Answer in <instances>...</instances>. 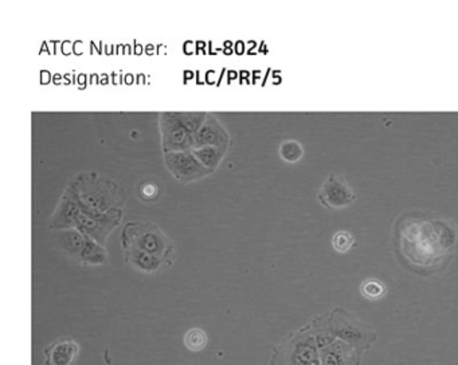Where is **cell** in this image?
I'll use <instances>...</instances> for the list:
<instances>
[{
    "label": "cell",
    "instance_id": "obj_3",
    "mask_svg": "<svg viewBox=\"0 0 458 365\" xmlns=\"http://www.w3.org/2000/svg\"><path fill=\"white\" fill-rule=\"evenodd\" d=\"M122 247H136L143 252H150L156 257L170 258L174 247L170 239L167 238L166 234L150 221H131L127 223L121 231Z\"/></svg>",
    "mask_w": 458,
    "mask_h": 365
},
{
    "label": "cell",
    "instance_id": "obj_16",
    "mask_svg": "<svg viewBox=\"0 0 458 365\" xmlns=\"http://www.w3.org/2000/svg\"><path fill=\"white\" fill-rule=\"evenodd\" d=\"M108 260L109 254L106 252L105 246L97 244V242L93 241L92 238L88 237L87 246L83 249L78 262L82 263V265L97 266L105 265Z\"/></svg>",
    "mask_w": 458,
    "mask_h": 365
},
{
    "label": "cell",
    "instance_id": "obj_17",
    "mask_svg": "<svg viewBox=\"0 0 458 365\" xmlns=\"http://www.w3.org/2000/svg\"><path fill=\"white\" fill-rule=\"evenodd\" d=\"M226 152L228 151L218 147H202L192 150L195 158L212 172H215V169L221 166V161L225 158Z\"/></svg>",
    "mask_w": 458,
    "mask_h": 365
},
{
    "label": "cell",
    "instance_id": "obj_1",
    "mask_svg": "<svg viewBox=\"0 0 458 365\" xmlns=\"http://www.w3.org/2000/svg\"><path fill=\"white\" fill-rule=\"evenodd\" d=\"M400 257L416 268L441 266L458 247V226L447 219L400 216L395 227Z\"/></svg>",
    "mask_w": 458,
    "mask_h": 365
},
{
    "label": "cell",
    "instance_id": "obj_8",
    "mask_svg": "<svg viewBox=\"0 0 458 365\" xmlns=\"http://www.w3.org/2000/svg\"><path fill=\"white\" fill-rule=\"evenodd\" d=\"M317 199L330 210H342L355 202L356 195L343 175L330 174L322 182Z\"/></svg>",
    "mask_w": 458,
    "mask_h": 365
},
{
    "label": "cell",
    "instance_id": "obj_11",
    "mask_svg": "<svg viewBox=\"0 0 458 365\" xmlns=\"http://www.w3.org/2000/svg\"><path fill=\"white\" fill-rule=\"evenodd\" d=\"M230 136L218 117L208 114L199 132L195 136V148L218 147L229 150ZM194 148V150H195Z\"/></svg>",
    "mask_w": 458,
    "mask_h": 365
},
{
    "label": "cell",
    "instance_id": "obj_13",
    "mask_svg": "<svg viewBox=\"0 0 458 365\" xmlns=\"http://www.w3.org/2000/svg\"><path fill=\"white\" fill-rule=\"evenodd\" d=\"M80 346L72 338H61L45 349V365H74Z\"/></svg>",
    "mask_w": 458,
    "mask_h": 365
},
{
    "label": "cell",
    "instance_id": "obj_15",
    "mask_svg": "<svg viewBox=\"0 0 458 365\" xmlns=\"http://www.w3.org/2000/svg\"><path fill=\"white\" fill-rule=\"evenodd\" d=\"M124 257L125 262L144 273H155L164 263L163 258L156 257V255L143 252L136 247H125Z\"/></svg>",
    "mask_w": 458,
    "mask_h": 365
},
{
    "label": "cell",
    "instance_id": "obj_20",
    "mask_svg": "<svg viewBox=\"0 0 458 365\" xmlns=\"http://www.w3.org/2000/svg\"><path fill=\"white\" fill-rule=\"evenodd\" d=\"M184 344L192 352H200L207 346V335L199 328H192L184 336Z\"/></svg>",
    "mask_w": 458,
    "mask_h": 365
},
{
    "label": "cell",
    "instance_id": "obj_6",
    "mask_svg": "<svg viewBox=\"0 0 458 365\" xmlns=\"http://www.w3.org/2000/svg\"><path fill=\"white\" fill-rule=\"evenodd\" d=\"M159 127H160L161 148L164 153L194 150L195 136L179 121L175 112L161 113Z\"/></svg>",
    "mask_w": 458,
    "mask_h": 365
},
{
    "label": "cell",
    "instance_id": "obj_4",
    "mask_svg": "<svg viewBox=\"0 0 458 365\" xmlns=\"http://www.w3.org/2000/svg\"><path fill=\"white\" fill-rule=\"evenodd\" d=\"M81 208L82 211H81L75 229L97 244L105 246L106 239L111 236L112 231L121 223L122 210L98 213V211L89 210V208Z\"/></svg>",
    "mask_w": 458,
    "mask_h": 365
},
{
    "label": "cell",
    "instance_id": "obj_7",
    "mask_svg": "<svg viewBox=\"0 0 458 365\" xmlns=\"http://www.w3.org/2000/svg\"><path fill=\"white\" fill-rule=\"evenodd\" d=\"M164 164L171 175L183 184L203 179L213 174L195 158L192 151L164 153Z\"/></svg>",
    "mask_w": 458,
    "mask_h": 365
},
{
    "label": "cell",
    "instance_id": "obj_19",
    "mask_svg": "<svg viewBox=\"0 0 458 365\" xmlns=\"http://www.w3.org/2000/svg\"><path fill=\"white\" fill-rule=\"evenodd\" d=\"M361 293L364 299L376 301V299L386 296L387 288L384 283H381V281L375 280V278H369V280H366L361 283Z\"/></svg>",
    "mask_w": 458,
    "mask_h": 365
},
{
    "label": "cell",
    "instance_id": "obj_22",
    "mask_svg": "<svg viewBox=\"0 0 458 365\" xmlns=\"http://www.w3.org/2000/svg\"><path fill=\"white\" fill-rule=\"evenodd\" d=\"M159 195V187L156 186L155 182H145L140 189V197L144 200L155 199Z\"/></svg>",
    "mask_w": 458,
    "mask_h": 365
},
{
    "label": "cell",
    "instance_id": "obj_18",
    "mask_svg": "<svg viewBox=\"0 0 458 365\" xmlns=\"http://www.w3.org/2000/svg\"><path fill=\"white\" fill-rule=\"evenodd\" d=\"M281 159L286 163H298L304 156V148L300 143L296 140H286L280 145Z\"/></svg>",
    "mask_w": 458,
    "mask_h": 365
},
{
    "label": "cell",
    "instance_id": "obj_12",
    "mask_svg": "<svg viewBox=\"0 0 458 365\" xmlns=\"http://www.w3.org/2000/svg\"><path fill=\"white\" fill-rule=\"evenodd\" d=\"M320 348L322 365H358L355 351L350 344L342 340H333L328 343L325 338H317Z\"/></svg>",
    "mask_w": 458,
    "mask_h": 365
},
{
    "label": "cell",
    "instance_id": "obj_5",
    "mask_svg": "<svg viewBox=\"0 0 458 365\" xmlns=\"http://www.w3.org/2000/svg\"><path fill=\"white\" fill-rule=\"evenodd\" d=\"M324 325L332 335L338 336L339 340L350 344L351 346H372L369 340V330L363 327L361 322L348 315L345 310L335 309L330 315H325Z\"/></svg>",
    "mask_w": 458,
    "mask_h": 365
},
{
    "label": "cell",
    "instance_id": "obj_2",
    "mask_svg": "<svg viewBox=\"0 0 458 365\" xmlns=\"http://www.w3.org/2000/svg\"><path fill=\"white\" fill-rule=\"evenodd\" d=\"M74 192L81 207L109 213L122 210L127 202V191L116 180L97 172H80L67 182Z\"/></svg>",
    "mask_w": 458,
    "mask_h": 365
},
{
    "label": "cell",
    "instance_id": "obj_21",
    "mask_svg": "<svg viewBox=\"0 0 458 365\" xmlns=\"http://www.w3.org/2000/svg\"><path fill=\"white\" fill-rule=\"evenodd\" d=\"M355 237L350 231L340 230L333 234L332 246L335 252L345 254L355 246Z\"/></svg>",
    "mask_w": 458,
    "mask_h": 365
},
{
    "label": "cell",
    "instance_id": "obj_14",
    "mask_svg": "<svg viewBox=\"0 0 458 365\" xmlns=\"http://www.w3.org/2000/svg\"><path fill=\"white\" fill-rule=\"evenodd\" d=\"M57 246L73 260H80L83 249L87 246L88 237L77 229L61 230L56 236Z\"/></svg>",
    "mask_w": 458,
    "mask_h": 365
},
{
    "label": "cell",
    "instance_id": "obj_10",
    "mask_svg": "<svg viewBox=\"0 0 458 365\" xmlns=\"http://www.w3.org/2000/svg\"><path fill=\"white\" fill-rule=\"evenodd\" d=\"M81 211H82V208H81L77 197L66 186L56 211H54L53 216H51L50 221H49V227L58 231L75 229Z\"/></svg>",
    "mask_w": 458,
    "mask_h": 365
},
{
    "label": "cell",
    "instance_id": "obj_9",
    "mask_svg": "<svg viewBox=\"0 0 458 365\" xmlns=\"http://www.w3.org/2000/svg\"><path fill=\"white\" fill-rule=\"evenodd\" d=\"M285 354L288 365H322L319 344L309 328L291 338Z\"/></svg>",
    "mask_w": 458,
    "mask_h": 365
}]
</instances>
